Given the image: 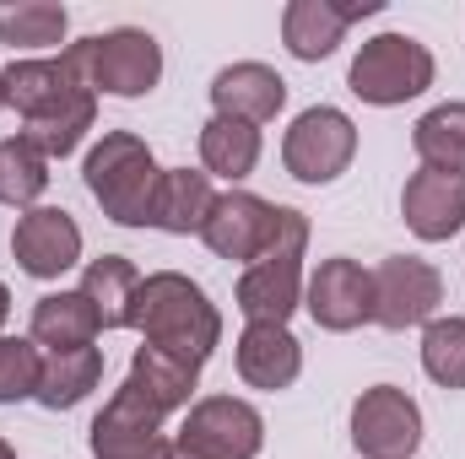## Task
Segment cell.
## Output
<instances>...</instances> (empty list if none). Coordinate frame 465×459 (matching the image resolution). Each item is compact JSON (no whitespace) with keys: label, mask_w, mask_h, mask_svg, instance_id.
<instances>
[{"label":"cell","mask_w":465,"mask_h":459,"mask_svg":"<svg viewBox=\"0 0 465 459\" xmlns=\"http://www.w3.org/2000/svg\"><path fill=\"white\" fill-rule=\"evenodd\" d=\"M379 11H384V0H292L282 11V44H287L292 60L314 65V60L341 49L351 22L379 16Z\"/></svg>","instance_id":"7c38bea8"},{"label":"cell","mask_w":465,"mask_h":459,"mask_svg":"<svg viewBox=\"0 0 465 459\" xmlns=\"http://www.w3.org/2000/svg\"><path fill=\"white\" fill-rule=\"evenodd\" d=\"M82 292L98 308L104 330H130L135 325V292H141V270L124 254H98L82 270Z\"/></svg>","instance_id":"603a6c76"},{"label":"cell","mask_w":465,"mask_h":459,"mask_svg":"<svg viewBox=\"0 0 465 459\" xmlns=\"http://www.w3.org/2000/svg\"><path fill=\"white\" fill-rule=\"evenodd\" d=\"M27 336L38 341V351H76V346H93L104 336L98 325V308L87 303V292H44L33 303V325Z\"/></svg>","instance_id":"44dd1931"},{"label":"cell","mask_w":465,"mask_h":459,"mask_svg":"<svg viewBox=\"0 0 465 459\" xmlns=\"http://www.w3.org/2000/svg\"><path fill=\"white\" fill-rule=\"evenodd\" d=\"M212 109L217 119H238V124H271V119L287 109V82L260 65V60H238V65H223L212 76Z\"/></svg>","instance_id":"e0dca14e"},{"label":"cell","mask_w":465,"mask_h":459,"mask_svg":"<svg viewBox=\"0 0 465 459\" xmlns=\"http://www.w3.org/2000/svg\"><path fill=\"white\" fill-rule=\"evenodd\" d=\"M44 190H49V157L27 135H5L0 141V206L33 211Z\"/></svg>","instance_id":"4316f807"},{"label":"cell","mask_w":465,"mask_h":459,"mask_svg":"<svg viewBox=\"0 0 465 459\" xmlns=\"http://www.w3.org/2000/svg\"><path fill=\"white\" fill-rule=\"evenodd\" d=\"M351 444L362 459H411L422 449V405L395 384L362 389L351 405Z\"/></svg>","instance_id":"9c48e42d"},{"label":"cell","mask_w":465,"mask_h":459,"mask_svg":"<svg viewBox=\"0 0 465 459\" xmlns=\"http://www.w3.org/2000/svg\"><path fill=\"white\" fill-rule=\"evenodd\" d=\"M65 60L82 71L93 93H109V98H146L163 82V44L146 27H114V33L76 38L65 44Z\"/></svg>","instance_id":"3957f363"},{"label":"cell","mask_w":465,"mask_h":459,"mask_svg":"<svg viewBox=\"0 0 465 459\" xmlns=\"http://www.w3.org/2000/svg\"><path fill=\"white\" fill-rule=\"evenodd\" d=\"M130 330H141V346H157L173 362L201 373L206 356L223 346V314L206 298V287L190 281L184 270H152V276H141Z\"/></svg>","instance_id":"6da1fadb"},{"label":"cell","mask_w":465,"mask_h":459,"mask_svg":"<svg viewBox=\"0 0 465 459\" xmlns=\"http://www.w3.org/2000/svg\"><path fill=\"white\" fill-rule=\"evenodd\" d=\"M232 367L249 389H292L303 373V346L287 325H243V336L232 346Z\"/></svg>","instance_id":"ac0fdd59"},{"label":"cell","mask_w":465,"mask_h":459,"mask_svg":"<svg viewBox=\"0 0 465 459\" xmlns=\"http://www.w3.org/2000/svg\"><path fill=\"white\" fill-rule=\"evenodd\" d=\"M232 303L243 325H287L303 308V254H271L243 265Z\"/></svg>","instance_id":"5bb4252c"},{"label":"cell","mask_w":465,"mask_h":459,"mask_svg":"<svg viewBox=\"0 0 465 459\" xmlns=\"http://www.w3.org/2000/svg\"><path fill=\"white\" fill-rule=\"evenodd\" d=\"M87 98H98V93L65 60V49L60 54H22V60L5 65V103L22 114V130L44 124V119H60L65 109H76Z\"/></svg>","instance_id":"ba28073f"},{"label":"cell","mask_w":465,"mask_h":459,"mask_svg":"<svg viewBox=\"0 0 465 459\" xmlns=\"http://www.w3.org/2000/svg\"><path fill=\"white\" fill-rule=\"evenodd\" d=\"M163 422H168V416H157L146 400H135V395L119 384L114 395H109V405L93 416V433H87L93 459H141V454L168 449Z\"/></svg>","instance_id":"9a60e30c"},{"label":"cell","mask_w":465,"mask_h":459,"mask_svg":"<svg viewBox=\"0 0 465 459\" xmlns=\"http://www.w3.org/2000/svg\"><path fill=\"white\" fill-rule=\"evenodd\" d=\"M368 281H373L368 325H379V330H417V325L439 319V303H444L439 265H428L417 254H384L368 270Z\"/></svg>","instance_id":"8992f818"},{"label":"cell","mask_w":465,"mask_h":459,"mask_svg":"<svg viewBox=\"0 0 465 459\" xmlns=\"http://www.w3.org/2000/svg\"><path fill=\"white\" fill-rule=\"evenodd\" d=\"M401 217L422 243H450L465 228V179L417 168L406 179V190H401Z\"/></svg>","instance_id":"2e32d148"},{"label":"cell","mask_w":465,"mask_h":459,"mask_svg":"<svg viewBox=\"0 0 465 459\" xmlns=\"http://www.w3.org/2000/svg\"><path fill=\"white\" fill-rule=\"evenodd\" d=\"M11 254L22 265V276L33 281H60L76 259H82V228L71 211L60 206H33L16 217L11 228Z\"/></svg>","instance_id":"8fae6325"},{"label":"cell","mask_w":465,"mask_h":459,"mask_svg":"<svg viewBox=\"0 0 465 459\" xmlns=\"http://www.w3.org/2000/svg\"><path fill=\"white\" fill-rule=\"evenodd\" d=\"M212 206H217V190H212L206 168H163V184L152 200V228L173 232V238H190V232L201 238Z\"/></svg>","instance_id":"d6986e66"},{"label":"cell","mask_w":465,"mask_h":459,"mask_svg":"<svg viewBox=\"0 0 465 459\" xmlns=\"http://www.w3.org/2000/svg\"><path fill=\"white\" fill-rule=\"evenodd\" d=\"M276 232V200H260L254 190H228L217 195L206 228H201V243L217 254V259H238V265H254L265 254Z\"/></svg>","instance_id":"4fadbf2b"},{"label":"cell","mask_w":465,"mask_h":459,"mask_svg":"<svg viewBox=\"0 0 465 459\" xmlns=\"http://www.w3.org/2000/svg\"><path fill=\"white\" fill-rule=\"evenodd\" d=\"M71 33V11L54 0H0V44L11 49H60Z\"/></svg>","instance_id":"cb8c5ba5"},{"label":"cell","mask_w":465,"mask_h":459,"mask_svg":"<svg viewBox=\"0 0 465 459\" xmlns=\"http://www.w3.org/2000/svg\"><path fill=\"white\" fill-rule=\"evenodd\" d=\"M195 384H201V373L184 367V362H173V356L157 351V346H141V351L130 356V373H124V389H130L135 400H146L157 416L190 411V405H195Z\"/></svg>","instance_id":"ffe728a7"},{"label":"cell","mask_w":465,"mask_h":459,"mask_svg":"<svg viewBox=\"0 0 465 459\" xmlns=\"http://www.w3.org/2000/svg\"><path fill=\"white\" fill-rule=\"evenodd\" d=\"M5 319H11V287L0 281V336H5Z\"/></svg>","instance_id":"f546056e"},{"label":"cell","mask_w":465,"mask_h":459,"mask_svg":"<svg viewBox=\"0 0 465 459\" xmlns=\"http://www.w3.org/2000/svg\"><path fill=\"white\" fill-rule=\"evenodd\" d=\"M422 373L439 389H465V314H439L422 325Z\"/></svg>","instance_id":"83f0119b"},{"label":"cell","mask_w":465,"mask_h":459,"mask_svg":"<svg viewBox=\"0 0 465 459\" xmlns=\"http://www.w3.org/2000/svg\"><path fill=\"white\" fill-rule=\"evenodd\" d=\"M351 157H357V124L331 103L303 109L282 135V168L298 184H336L351 168Z\"/></svg>","instance_id":"5b68a950"},{"label":"cell","mask_w":465,"mask_h":459,"mask_svg":"<svg viewBox=\"0 0 465 459\" xmlns=\"http://www.w3.org/2000/svg\"><path fill=\"white\" fill-rule=\"evenodd\" d=\"M411 146L422 168L433 173H460L465 179V103H439L411 124Z\"/></svg>","instance_id":"484cf974"},{"label":"cell","mask_w":465,"mask_h":459,"mask_svg":"<svg viewBox=\"0 0 465 459\" xmlns=\"http://www.w3.org/2000/svg\"><path fill=\"white\" fill-rule=\"evenodd\" d=\"M82 179H87V195L104 206V217L119 228H152V200H157V184H163V168L152 157V146L130 130H109L87 162H82Z\"/></svg>","instance_id":"7a4b0ae2"},{"label":"cell","mask_w":465,"mask_h":459,"mask_svg":"<svg viewBox=\"0 0 465 459\" xmlns=\"http://www.w3.org/2000/svg\"><path fill=\"white\" fill-rule=\"evenodd\" d=\"M439 65H433V49L411 33H379L368 38L357 54H351L347 87L351 98L373 103V109H395V103H411L433 87Z\"/></svg>","instance_id":"277c9868"},{"label":"cell","mask_w":465,"mask_h":459,"mask_svg":"<svg viewBox=\"0 0 465 459\" xmlns=\"http://www.w3.org/2000/svg\"><path fill=\"white\" fill-rule=\"evenodd\" d=\"M104 384V351L98 346H76V351H44V373H38V405L44 411H71L82 405L93 389Z\"/></svg>","instance_id":"7402d4cb"},{"label":"cell","mask_w":465,"mask_h":459,"mask_svg":"<svg viewBox=\"0 0 465 459\" xmlns=\"http://www.w3.org/2000/svg\"><path fill=\"white\" fill-rule=\"evenodd\" d=\"M254 162H260V130L254 124H238V119H206L201 124V168L212 173V179H249L254 173Z\"/></svg>","instance_id":"d4e9b609"},{"label":"cell","mask_w":465,"mask_h":459,"mask_svg":"<svg viewBox=\"0 0 465 459\" xmlns=\"http://www.w3.org/2000/svg\"><path fill=\"white\" fill-rule=\"evenodd\" d=\"M173 449L201 459H254L265 449V416L238 395H206L184 411Z\"/></svg>","instance_id":"52a82bcc"},{"label":"cell","mask_w":465,"mask_h":459,"mask_svg":"<svg viewBox=\"0 0 465 459\" xmlns=\"http://www.w3.org/2000/svg\"><path fill=\"white\" fill-rule=\"evenodd\" d=\"M173 454V444H168V449H157V454H141V459H168Z\"/></svg>","instance_id":"1f68e13d"},{"label":"cell","mask_w":465,"mask_h":459,"mask_svg":"<svg viewBox=\"0 0 465 459\" xmlns=\"http://www.w3.org/2000/svg\"><path fill=\"white\" fill-rule=\"evenodd\" d=\"M303 308H309V319H314L320 330L351 336V330L368 325V314H373V281H368V270H362L357 259L331 254V259H320V270L303 281Z\"/></svg>","instance_id":"30bf717a"},{"label":"cell","mask_w":465,"mask_h":459,"mask_svg":"<svg viewBox=\"0 0 465 459\" xmlns=\"http://www.w3.org/2000/svg\"><path fill=\"white\" fill-rule=\"evenodd\" d=\"M0 459H16V449H11V444H5V438H0Z\"/></svg>","instance_id":"4dcf8cb0"},{"label":"cell","mask_w":465,"mask_h":459,"mask_svg":"<svg viewBox=\"0 0 465 459\" xmlns=\"http://www.w3.org/2000/svg\"><path fill=\"white\" fill-rule=\"evenodd\" d=\"M168 459H201V454H190V449H173V454H168Z\"/></svg>","instance_id":"d6a6232c"},{"label":"cell","mask_w":465,"mask_h":459,"mask_svg":"<svg viewBox=\"0 0 465 459\" xmlns=\"http://www.w3.org/2000/svg\"><path fill=\"white\" fill-rule=\"evenodd\" d=\"M44 351L33 336H0V405H22L38 395Z\"/></svg>","instance_id":"f1b7e54d"},{"label":"cell","mask_w":465,"mask_h":459,"mask_svg":"<svg viewBox=\"0 0 465 459\" xmlns=\"http://www.w3.org/2000/svg\"><path fill=\"white\" fill-rule=\"evenodd\" d=\"M0 109H5V71H0Z\"/></svg>","instance_id":"836d02e7"}]
</instances>
